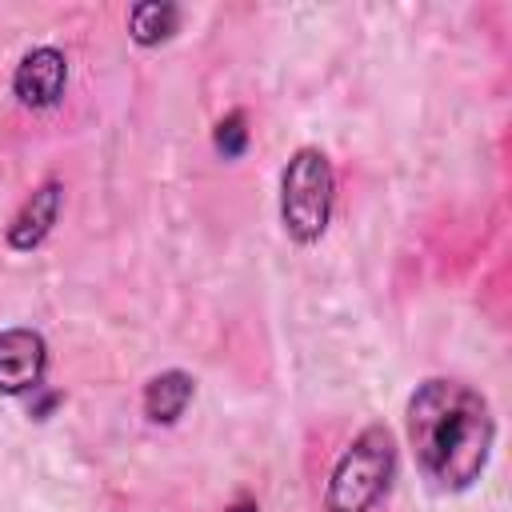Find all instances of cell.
Listing matches in <instances>:
<instances>
[{
	"label": "cell",
	"instance_id": "1",
	"mask_svg": "<svg viewBox=\"0 0 512 512\" xmlns=\"http://www.w3.org/2000/svg\"><path fill=\"white\" fill-rule=\"evenodd\" d=\"M408 440L424 476L444 492H464L480 480L496 424L488 400L464 380H424L408 396Z\"/></svg>",
	"mask_w": 512,
	"mask_h": 512
},
{
	"label": "cell",
	"instance_id": "2",
	"mask_svg": "<svg viewBox=\"0 0 512 512\" xmlns=\"http://www.w3.org/2000/svg\"><path fill=\"white\" fill-rule=\"evenodd\" d=\"M396 472V440L384 424L364 428L344 456L336 460L328 488H324V512H368L392 484Z\"/></svg>",
	"mask_w": 512,
	"mask_h": 512
},
{
	"label": "cell",
	"instance_id": "3",
	"mask_svg": "<svg viewBox=\"0 0 512 512\" xmlns=\"http://www.w3.org/2000/svg\"><path fill=\"white\" fill-rule=\"evenodd\" d=\"M336 172L320 148H296L280 176V220L296 244H316L332 220Z\"/></svg>",
	"mask_w": 512,
	"mask_h": 512
},
{
	"label": "cell",
	"instance_id": "4",
	"mask_svg": "<svg viewBox=\"0 0 512 512\" xmlns=\"http://www.w3.org/2000/svg\"><path fill=\"white\" fill-rule=\"evenodd\" d=\"M48 344L36 328L0 332V396H28L44 384Z\"/></svg>",
	"mask_w": 512,
	"mask_h": 512
},
{
	"label": "cell",
	"instance_id": "5",
	"mask_svg": "<svg viewBox=\"0 0 512 512\" xmlns=\"http://www.w3.org/2000/svg\"><path fill=\"white\" fill-rule=\"evenodd\" d=\"M64 84H68V60L56 48L24 52L12 72V92L24 108H52L64 96Z\"/></svg>",
	"mask_w": 512,
	"mask_h": 512
},
{
	"label": "cell",
	"instance_id": "6",
	"mask_svg": "<svg viewBox=\"0 0 512 512\" xmlns=\"http://www.w3.org/2000/svg\"><path fill=\"white\" fill-rule=\"evenodd\" d=\"M64 208V184L60 180H44L8 220V248L16 252H32L36 244H44V236L52 232V224L60 220Z\"/></svg>",
	"mask_w": 512,
	"mask_h": 512
},
{
	"label": "cell",
	"instance_id": "7",
	"mask_svg": "<svg viewBox=\"0 0 512 512\" xmlns=\"http://www.w3.org/2000/svg\"><path fill=\"white\" fill-rule=\"evenodd\" d=\"M192 392H196L192 376L180 372V368H168V372H160L144 384V416L152 424H176L184 416Z\"/></svg>",
	"mask_w": 512,
	"mask_h": 512
},
{
	"label": "cell",
	"instance_id": "8",
	"mask_svg": "<svg viewBox=\"0 0 512 512\" xmlns=\"http://www.w3.org/2000/svg\"><path fill=\"white\" fill-rule=\"evenodd\" d=\"M176 24H180V8H176V4H156V0H148V4H136V8L128 12V32H132V40H136L140 48H152V44L168 40V36L176 32Z\"/></svg>",
	"mask_w": 512,
	"mask_h": 512
},
{
	"label": "cell",
	"instance_id": "9",
	"mask_svg": "<svg viewBox=\"0 0 512 512\" xmlns=\"http://www.w3.org/2000/svg\"><path fill=\"white\" fill-rule=\"evenodd\" d=\"M248 120H244V112H228L220 124H216V152L224 156V160H232V156H240L244 148H248V128H244Z\"/></svg>",
	"mask_w": 512,
	"mask_h": 512
},
{
	"label": "cell",
	"instance_id": "10",
	"mask_svg": "<svg viewBox=\"0 0 512 512\" xmlns=\"http://www.w3.org/2000/svg\"><path fill=\"white\" fill-rule=\"evenodd\" d=\"M228 512H260V508H256V504H252V500H236V504H232V508H228Z\"/></svg>",
	"mask_w": 512,
	"mask_h": 512
}]
</instances>
